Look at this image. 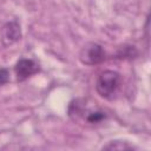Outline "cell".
I'll list each match as a JSON object with an SVG mask.
<instances>
[{"instance_id":"4","label":"cell","mask_w":151,"mask_h":151,"mask_svg":"<svg viewBox=\"0 0 151 151\" xmlns=\"http://www.w3.org/2000/svg\"><path fill=\"white\" fill-rule=\"evenodd\" d=\"M21 38L20 25L17 20L6 22L1 28V41L5 46H9Z\"/></svg>"},{"instance_id":"5","label":"cell","mask_w":151,"mask_h":151,"mask_svg":"<svg viewBox=\"0 0 151 151\" xmlns=\"http://www.w3.org/2000/svg\"><path fill=\"white\" fill-rule=\"evenodd\" d=\"M103 149H105V150H131V149H134V146L127 144L126 142L114 140V142H111L110 144L105 145Z\"/></svg>"},{"instance_id":"3","label":"cell","mask_w":151,"mask_h":151,"mask_svg":"<svg viewBox=\"0 0 151 151\" xmlns=\"http://www.w3.org/2000/svg\"><path fill=\"white\" fill-rule=\"evenodd\" d=\"M14 72L17 76V80L24 81L27 78H29L31 76L39 72V65L32 59L22 58L17 61V64L14 66Z\"/></svg>"},{"instance_id":"6","label":"cell","mask_w":151,"mask_h":151,"mask_svg":"<svg viewBox=\"0 0 151 151\" xmlns=\"http://www.w3.org/2000/svg\"><path fill=\"white\" fill-rule=\"evenodd\" d=\"M9 79V73L7 68H0V86L6 84Z\"/></svg>"},{"instance_id":"1","label":"cell","mask_w":151,"mask_h":151,"mask_svg":"<svg viewBox=\"0 0 151 151\" xmlns=\"http://www.w3.org/2000/svg\"><path fill=\"white\" fill-rule=\"evenodd\" d=\"M119 85H120V74L116 71L107 70L99 74L96 83V90L100 97L111 98L117 92Z\"/></svg>"},{"instance_id":"2","label":"cell","mask_w":151,"mask_h":151,"mask_svg":"<svg viewBox=\"0 0 151 151\" xmlns=\"http://www.w3.org/2000/svg\"><path fill=\"white\" fill-rule=\"evenodd\" d=\"M79 59L85 65H97L104 61L105 59V51L104 48L97 42H88L83 46L79 53Z\"/></svg>"}]
</instances>
